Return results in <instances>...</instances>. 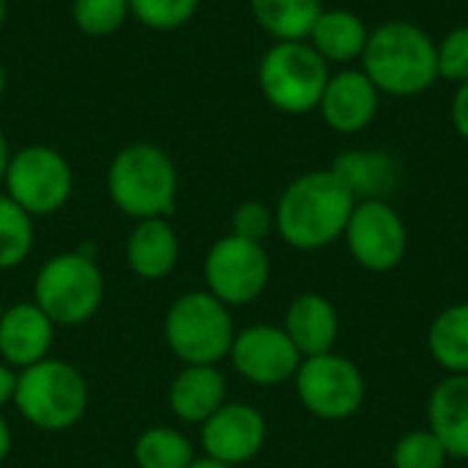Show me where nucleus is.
Returning a JSON list of instances; mask_svg holds the SVG:
<instances>
[{"label":"nucleus","mask_w":468,"mask_h":468,"mask_svg":"<svg viewBox=\"0 0 468 468\" xmlns=\"http://www.w3.org/2000/svg\"><path fill=\"white\" fill-rule=\"evenodd\" d=\"M354 206L356 197L332 170H310L282 189L274 206V230L288 247L315 252L346 233Z\"/></svg>","instance_id":"f257e3e1"},{"label":"nucleus","mask_w":468,"mask_h":468,"mask_svg":"<svg viewBox=\"0 0 468 468\" xmlns=\"http://www.w3.org/2000/svg\"><path fill=\"white\" fill-rule=\"evenodd\" d=\"M362 71L381 96L411 99L433 88L439 80L436 38L409 19H387L367 36Z\"/></svg>","instance_id":"f03ea898"},{"label":"nucleus","mask_w":468,"mask_h":468,"mask_svg":"<svg viewBox=\"0 0 468 468\" xmlns=\"http://www.w3.org/2000/svg\"><path fill=\"white\" fill-rule=\"evenodd\" d=\"M107 195L134 222L170 217L178 200L176 162L154 143L123 145L107 167Z\"/></svg>","instance_id":"7ed1b4c3"},{"label":"nucleus","mask_w":468,"mask_h":468,"mask_svg":"<svg viewBox=\"0 0 468 468\" xmlns=\"http://www.w3.org/2000/svg\"><path fill=\"white\" fill-rule=\"evenodd\" d=\"M88 381L63 359H41L19 370L14 406L19 417L44 433H63L74 428L88 411Z\"/></svg>","instance_id":"20e7f679"},{"label":"nucleus","mask_w":468,"mask_h":468,"mask_svg":"<svg viewBox=\"0 0 468 468\" xmlns=\"http://www.w3.org/2000/svg\"><path fill=\"white\" fill-rule=\"evenodd\" d=\"M162 335L181 365H219L228 359L236 326L230 307L208 291H184L165 313Z\"/></svg>","instance_id":"39448f33"},{"label":"nucleus","mask_w":468,"mask_h":468,"mask_svg":"<svg viewBox=\"0 0 468 468\" xmlns=\"http://www.w3.org/2000/svg\"><path fill=\"white\" fill-rule=\"evenodd\" d=\"M104 274L88 252H58L33 277V302L55 326L88 324L104 302Z\"/></svg>","instance_id":"423d86ee"},{"label":"nucleus","mask_w":468,"mask_h":468,"mask_svg":"<svg viewBox=\"0 0 468 468\" xmlns=\"http://www.w3.org/2000/svg\"><path fill=\"white\" fill-rule=\"evenodd\" d=\"M329 74V63L307 41H274L258 63L263 99L285 115L315 112Z\"/></svg>","instance_id":"0eeeda50"},{"label":"nucleus","mask_w":468,"mask_h":468,"mask_svg":"<svg viewBox=\"0 0 468 468\" xmlns=\"http://www.w3.org/2000/svg\"><path fill=\"white\" fill-rule=\"evenodd\" d=\"M5 195L36 217H52L71 200L74 192V173L69 159L44 143H30L16 151H11L5 178H3Z\"/></svg>","instance_id":"6e6552de"},{"label":"nucleus","mask_w":468,"mask_h":468,"mask_svg":"<svg viewBox=\"0 0 468 468\" xmlns=\"http://www.w3.org/2000/svg\"><path fill=\"white\" fill-rule=\"evenodd\" d=\"M271 277V261L261 241L228 233L217 239L203 261L206 291L228 307H244L261 299Z\"/></svg>","instance_id":"1a4fd4ad"},{"label":"nucleus","mask_w":468,"mask_h":468,"mask_svg":"<svg viewBox=\"0 0 468 468\" xmlns=\"http://www.w3.org/2000/svg\"><path fill=\"white\" fill-rule=\"evenodd\" d=\"M293 381H296V395L302 406L313 417L326 420V422L348 420L365 403L362 370L351 359L335 351L302 359Z\"/></svg>","instance_id":"9d476101"},{"label":"nucleus","mask_w":468,"mask_h":468,"mask_svg":"<svg viewBox=\"0 0 468 468\" xmlns=\"http://www.w3.org/2000/svg\"><path fill=\"white\" fill-rule=\"evenodd\" d=\"M351 258L367 271H392L409 250L406 222L387 200H359L343 233Z\"/></svg>","instance_id":"9b49d317"},{"label":"nucleus","mask_w":468,"mask_h":468,"mask_svg":"<svg viewBox=\"0 0 468 468\" xmlns=\"http://www.w3.org/2000/svg\"><path fill=\"white\" fill-rule=\"evenodd\" d=\"M228 359L244 381L255 387H277L296 376L304 356L282 326L255 324L236 332Z\"/></svg>","instance_id":"f8f14e48"},{"label":"nucleus","mask_w":468,"mask_h":468,"mask_svg":"<svg viewBox=\"0 0 468 468\" xmlns=\"http://www.w3.org/2000/svg\"><path fill=\"white\" fill-rule=\"evenodd\" d=\"M266 444V417L250 403H222L200 425V447L206 458L228 466L250 463Z\"/></svg>","instance_id":"ddd939ff"},{"label":"nucleus","mask_w":468,"mask_h":468,"mask_svg":"<svg viewBox=\"0 0 468 468\" xmlns=\"http://www.w3.org/2000/svg\"><path fill=\"white\" fill-rule=\"evenodd\" d=\"M381 107V93L362 69L346 66L329 74V82L321 93L318 112L324 123L337 134L365 132Z\"/></svg>","instance_id":"4468645a"},{"label":"nucleus","mask_w":468,"mask_h":468,"mask_svg":"<svg viewBox=\"0 0 468 468\" xmlns=\"http://www.w3.org/2000/svg\"><path fill=\"white\" fill-rule=\"evenodd\" d=\"M55 324L36 302L5 307L0 318V359L14 370H25L49 356L55 346Z\"/></svg>","instance_id":"2eb2a0df"},{"label":"nucleus","mask_w":468,"mask_h":468,"mask_svg":"<svg viewBox=\"0 0 468 468\" xmlns=\"http://www.w3.org/2000/svg\"><path fill=\"white\" fill-rule=\"evenodd\" d=\"M123 255H126V266L134 277L156 282V280L170 277V271L178 266L181 241L167 217L140 219L132 225V230L126 236Z\"/></svg>","instance_id":"dca6fc26"},{"label":"nucleus","mask_w":468,"mask_h":468,"mask_svg":"<svg viewBox=\"0 0 468 468\" xmlns=\"http://www.w3.org/2000/svg\"><path fill=\"white\" fill-rule=\"evenodd\" d=\"M225 398L228 384L217 365H184L167 387V409L186 425H203Z\"/></svg>","instance_id":"f3484780"},{"label":"nucleus","mask_w":468,"mask_h":468,"mask_svg":"<svg viewBox=\"0 0 468 468\" xmlns=\"http://www.w3.org/2000/svg\"><path fill=\"white\" fill-rule=\"evenodd\" d=\"M335 178L359 200H387L400 178V165L381 148H348L335 156Z\"/></svg>","instance_id":"a211bd4d"},{"label":"nucleus","mask_w":468,"mask_h":468,"mask_svg":"<svg viewBox=\"0 0 468 468\" xmlns=\"http://www.w3.org/2000/svg\"><path fill=\"white\" fill-rule=\"evenodd\" d=\"M282 329L293 340L299 354L307 359V356L329 354L335 348L340 335V315L326 296L307 291L288 304Z\"/></svg>","instance_id":"6ab92c4d"},{"label":"nucleus","mask_w":468,"mask_h":468,"mask_svg":"<svg viewBox=\"0 0 468 468\" xmlns=\"http://www.w3.org/2000/svg\"><path fill=\"white\" fill-rule=\"evenodd\" d=\"M370 27L351 8H324L307 36V44L332 66L356 63L367 47Z\"/></svg>","instance_id":"aec40b11"},{"label":"nucleus","mask_w":468,"mask_h":468,"mask_svg":"<svg viewBox=\"0 0 468 468\" xmlns=\"http://www.w3.org/2000/svg\"><path fill=\"white\" fill-rule=\"evenodd\" d=\"M428 425L450 458L468 461V376H450L433 389Z\"/></svg>","instance_id":"412c9836"},{"label":"nucleus","mask_w":468,"mask_h":468,"mask_svg":"<svg viewBox=\"0 0 468 468\" xmlns=\"http://www.w3.org/2000/svg\"><path fill=\"white\" fill-rule=\"evenodd\" d=\"M252 19L274 41H307L318 14L321 0H250Z\"/></svg>","instance_id":"4be33fe9"},{"label":"nucleus","mask_w":468,"mask_h":468,"mask_svg":"<svg viewBox=\"0 0 468 468\" xmlns=\"http://www.w3.org/2000/svg\"><path fill=\"white\" fill-rule=\"evenodd\" d=\"M428 351L452 376H468V302L452 304L433 318Z\"/></svg>","instance_id":"5701e85b"},{"label":"nucleus","mask_w":468,"mask_h":468,"mask_svg":"<svg viewBox=\"0 0 468 468\" xmlns=\"http://www.w3.org/2000/svg\"><path fill=\"white\" fill-rule=\"evenodd\" d=\"M132 455L137 468H189L195 461V447L178 428L154 425L137 436Z\"/></svg>","instance_id":"b1692460"},{"label":"nucleus","mask_w":468,"mask_h":468,"mask_svg":"<svg viewBox=\"0 0 468 468\" xmlns=\"http://www.w3.org/2000/svg\"><path fill=\"white\" fill-rule=\"evenodd\" d=\"M36 244L33 217L0 192V271L22 266Z\"/></svg>","instance_id":"393cba45"},{"label":"nucleus","mask_w":468,"mask_h":468,"mask_svg":"<svg viewBox=\"0 0 468 468\" xmlns=\"http://www.w3.org/2000/svg\"><path fill=\"white\" fill-rule=\"evenodd\" d=\"M132 16L129 0H74L71 19L85 36H110Z\"/></svg>","instance_id":"a878e982"},{"label":"nucleus","mask_w":468,"mask_h":468,"mask_svg":"<svg viewBox=\"0 0 468 468\" xmlns=\"http://www.w3.org/2000/svg\"><path fill=\"white\" fill-rule=\"evenodd\" d=\"M200 0H129L132 16L148 30H178L195 19Z\"/></svg>","instance_id":"bb28decb"},{"label":"nucleus","mask_w":468,"mask_h":468,"mask_svg":"<svg viewBox=\"0 0 468 468\" xmlns=\"http://www.w3.org/2000/svg\"><path fill=\"white\" fill-rule=\"evenodd\" d=\"M447 450L433 436V431H411L406 433L395 450H392V466L395 468H444L447 466Z\"/></svg>","instance_id":"cd10ccee"},{"label":"nucleus","mask_w":468,"mask_h":468,"mask_svg":"<svg viewBox=\"0 0 468 468\" xmlns=\"http://www.w3.org/2000/svg\"><path fill=\"white\" fill-rule=\"evenodd\" d=\"M436 60H439V77L450 82H466L468 80V25H458L450 33H444L436 41Z\"/></svg>","instance_id":"c85d7f7f"},{"label":"nucleus","mask_w":468,"mask_h":468,"mask_svg":"<svg viewBox=\"0 0 468 468\" xmlns=\"http://www.w3.org/2000/svg\"><path fill=\"white\" fill-rule=\"evenodd\" d=\"M230 233L263 244L274 233V208H269L261 200L239 203L230 214Z\"/></svg>","instance_id":"c756f323"},{"label":"nucleus","mask_w":468,"mask_h":468,"mask_svg":"<svg viewBox=\"0 0 468 468\" xmlns=\"http://www.w3.org/2000/svg\"><path fill=\"white\" fill-rule=\"evenodd\" d=\"M450 121L455 126V132L468 140V80L458 85L455 96H452V104H450Z\"/></svg>","instance_id":"7c9ffc66"},{"label":"nucleus","mask_w":468,"mask_h":468,"mask_svg":"<svg viewBox=\"0 0 468 468\" xmlns=\"http://www.w3.org/2000/svg\"><path fill=\"white\" fill-rule=\"evenodd\" d=\"M16 376H19V370H14L11 365H5V362L0 359V411H3L8 403H14V395H16Z\"/></svg>","instance_id":"2f4dec72"},{"label":"nucleus","mask_w":468,"mask_h":468,"mask_svg":"<svg viewBox=\"0 0 468 468\" xmlns=\"http://www.w3.org/2000/svg\"><path fill=\"white\" fill-rule=\"evenodd\" d=\"M11 447H14V436H11V428H8V422H5V420H3V414H0V463L8 458Z\"/></svg>","instance_id":"473e14b6"},{"label":"nucleus","mask_w":468,"mask_h":468,"mask_svg":"<svg viewBox=\"0 0 468 468\" xmlns=\"http://www.w3.org/2000/svg\"><path fill=\"white\" fill-rule=\"evenodd\" d=\"M8 159H11V145L0 129V186H3V178H5V167H8Z\"/></svg>","instance_id":"72a5a7b5"},{"label":"nucleus","mask_w":468,"mask_h":468,"mask_svg":"<svg viewBox=\"0 0 468 468\" xmlns=\"http://www.w3.org/2000/svg\"><path fill=\"white\" fill-rule=\"evenodd\" d=\"M189 468H236V466H228V463H219V461H214V458H195Z\"/></svg>","instance_id":"f704fd0d"},{"label":"nucleus","mask_w":468,"mask_h":468,"mask_svg":"<svg viewBox=\"0 0 468 468\" xmlns=\"http://www.w3.org/2000/svg\"><path fill=\"white\" fill-rule=\"evenodd\" d=\"M3 93H5V69L0 63V99H3Z\"/></svg>","instance_id":"c9c22d12"},{"label":"nucleus","mask_w":468,"mask_h":468,"mask_svg":"<svg viewBox=\"0 0 468 468\" xmlns=\"http://www.w3.org/2000/svg\"><path fill=\"white\" fill-rule=\"evenodd\" d=\"M3 22H5V0H0V27H3Z\"/></svg>","instance_id":"e433bc0d"},{"label":"nucleus","mask_w":468,"mask_h":468,"mask_svg":"<svg viewBox=\"0 0 468 468\" xmlns=\"http://www.w3.org/2000/svg\"><path fill=\"white\" fill-rule=\"evenodd\" d=\"M3 313H5V304H3V299H0V318H3Z\"/></svg>","instance_id":"4c0bfd02"}]
</instances>
